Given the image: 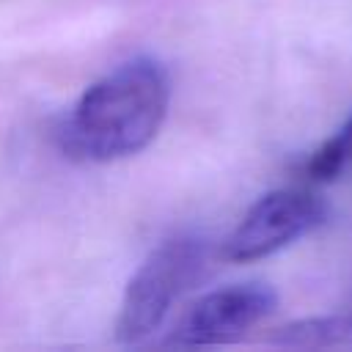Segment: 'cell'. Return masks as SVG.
I'll use <instances>...</instances> for the list:
<instances>
[{"label": "cell", "instance_id": "obj_2", "mask_svg": "<svg viewBox=\"0 0 352 352\" xmlns=\"http://www.w3.org/2000/svg\"><path fill=\"white\" fill-rule=\"evenodd\" d=\"M206 267V245L195 236L162 242L126 283L116 336L118 341H146L168 316L170 305L190 289Z\"/></svg>", "mask_w": 352, "mask_h": 352}, {"label": "cell", "instance_id": "obj_1", "mask_svg": "<svg viewBox=\"0 0 352 352\" xmlns=\"http://www.w3.org/2000/svg\"><path fill=\"white\" fill-rule=\"evenodd\" d=\"M170 104L168 69L132 58L82 91L63 124V148L85 162H113L143 151Z\"/></svg>", "mask_w": 352, "mask_h": 352}, {"label": "cell", "instance_id": "obj_4", "mask_svg": "<svg viewBox=\"0 0 352 352\" xmlns=\"http://www.w3.org/2000/svg\"><path fill=\"white\" fill-rule=\"evenodd\" d=\"M278 297L264 283H236L201 297L170 333L176 346H206L239 338L245 330L270 316Z\"/></svg>", "mask_w": 352, "mask_h": 352}, {"label": "cell", "instance_id": "obj_5", "mask_svg": "<svg viewBox=\"0 0 352 352\" xmlns=\"http://www.w3.org/2000/svg\"><path fill=\"white\" fill-rule=\"evenodd\" d=\"M308 173L319 182H333L336 176L352 170V116L341 124V129L327 138L308 160Z\"/></svg>", "mask_w": 352, "mask_h": 352}, {"label": "cell", "instance_id": "obj_3", "mask_svg": "<svg viewBox=\"0 0 352 352\" xmlns=\"http://www.w3.org/2000/svg\"><path fill=\"white\" fill-rule=\"evenodd\" d=\"M327 217L322 198L305 190H272L261 195L236 223L223 245L228 261H258L308 236Z\"/></svg>", "mask_w": 352, "mask_h": 352}]
</instances>
